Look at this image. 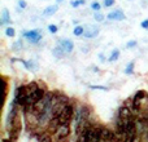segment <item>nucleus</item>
<instances>
[{"mask_svg": "<svg viewBox=\"0 0 148 142\" xmlns=\"http://www.w3.org/2000/svg\"><path fill=\"white\" fill-rule=\"evenodd\" d=\"M18 110H20V106L13 101L7 118V124H5L8 133H9V141H16L22 131V123H21V116Z\"/></svg>", "mask_w": 148, "mask_h": 142, "instance_id": "1", "label": "nucleus"}, {"mask_svg": "<svg viewBox=\"0 0 148 142\" xmlns=\"http://www.w3.org/2000/svg\"><path fill=\"white\" fill-rule=\"evenodd\" d=\"M91 124V109L87 105H81L74 115V133L79 136Z\"/></svg>", "mask_w": 148, "mask_h": 142, "instance_id": "2", "label": "nucleus"}, {"mask_svg": "<svg viewBox=\"0 0 148 142\" xmlns=\"http://www.w3.org/2000/svg\"><path fill=\"white\" fill-rule=\"evenodd\" d=\"M100 131L101 127L96 124H91L86 131L81 133L79 136H77L78 141H88V142H100Z\"/></svg>", "mask_w": 148, "mask_h": 142, "instance_id": "3", "label": "nucleus"}, {"mask_svg": "<svg viewBox=\"0 0 148 142\" xmlns=\"http://www.w3.org/2000/svg\"><path fill=\"white\" fill-rule=\"evenodd\" d=\"M69 136H70V123H64V124H60L56 128V131L53 133V140L64 141Z\"/></svg>", "mask_w": 148, "mask_h": 142, "instance_id": "4", "label": "nucleus"}, {"mask_svg": "<svg viewBox=\"0 0 148 142\" xmlns=\"http://www.w3.org/2000/svg\"><path fill=\"white\" fill-rule=\"evenodd\" d=\"M26 98H27L26 85H18L14 91V98H13V101H14L20 107H23L26 103Z\"/></svg>", "mask_w": 148, "mask_h": 142, "instance_id": "5", "label": "nucleus"}, {"mask_svg": "<svg viewBox=\"0 0 148 142\" xmlns=\"http://www.w3.org/2000/svg\"><path fill=\"white\" fill-rule=\"evenodd\" d=\"M23 38L27 39V41L31 44H38L42 40L43 35L40 34L39 30H30V31H25L23 32Z\"/></svg>", "mask_w": 148, "mask_h": 142, "instance_id": "6", "label": "nucleus"}, {"mask_svg": "<svg viewBox=\"0 0 148 142\" xmlns=\"http://www.w3.org/2000/svg\"><path fill=\"white\" fill-rule=\"evenodd\" d=\"M116 140H118L117 132H113V131L108 129V128L101 127V131H100V142H104V141H116Z\"/></svg>", "mask_w": 148, "mask_h": 142, "instance_id": "7", "label": "nucleus"}, {"mask_svg": "<svg viewBox=\"0 0 148 142\" xmlns=\"http://www.w3.org/2000/svg\"><path fill=\"white\" fill-rule=\"evenodd\" d=\"M100 32V28L97 26H92V25H87L84 26V32L83 36L87 39H92V38H96Z\"/></svg>", "mask_w": 148, "mask_h": 142, "instance_id": "8", "label": "nucleus"}, {"mask_svg": "<svg viewBox=\"0 0 148 142\" xmlns=\"http://www.w3.org/2000/svg\"><path fill=\"white\" fill-rule=\"evenodd\" d=\"M107 18L109 21H123L126 18V16L121 9H116V10H113V12H110L109 14L107 16Z\"/></svg>", "mask_w": 148, "mask_h": 142, "instance_id": "9", "label": "nucleus"}, {"mask_svg": "<svg viewBox=\"0 0 148 142\" xmlns=\"http://www.w3.org/2000/svg\"><path fill=\"white\" fill-rule=\"evenodd\" d=\"M59 44L64 48V51L66 52V53H72L73 49H74V44L72 40H69V39H62V40L59 41Z\"/></svg>", "mask_w": 148, "mask_h": 142, "instance_id": "10", "label": "nucleus"}, {"mask_svg": "<svg viewBox=\"0 0 148 142\" xmlns=\"http://www.w3.org/2000/svg\"><path fill=\"white\" fill-rule=\"evenodd\" d=\"M59 10V7H57V4H55V5H49V7H47V8H44V10L42 12V14L43 16H46V17H49V16H53L55 13Z\"/></svg>", "mask_w": 148, "mask_h": 142, "instance_id": "11", "label": "nucleus"}, {"mask_svg": "<svg viewBox=\"0 0 148 142\" xmlns=\"http://www.w3.org/2000/svg\"><path fill=\"white\" fill-rule=\"evenodd\" d=\"M0 23H1L3 26L10 23V14L7 8H3V10H1V20H0Z\"/></svg>", "mask_w": 148, "mask_h": 142, "instance_id": "12", "label": "nucleus"}, {"mask_svg": "<svg viewBox=\"0 0 148 142\" xmlns=\"http://www.w3.org/2000/svg\"><path fill=\"white\" fill-rule=\"evenodd\" d=\"M65 53H66V52L64 51V48H62V47L60 45V44L53 49V51H52V54H53V56L56 57V58H62Z\"/></svg>", "mask_w": 148, "mask_h": 142, "instance_id": "13", "label": "nucleus"}, {"mask_svg": "<svg viewBox=\"0 0 148 142\" xmlns=\"http://www.w3.org/2000/svg\"><path fill=\"white\" fill-rule=\"evenodd\" d=\"M118 58H120V51H118V49H114V51L110 53V56H109V58H108V61H109V62H116Z\"/></svg>", "mask_w": 148, "mask_h": 142, "instance_id": "14", "label": "nucleus"}, {"mask_svg": "<svg viewBox=\"0 0 148 142\" xmlns=\"http://www.w3.org/2000/svg\"><path fill=\"white\" fill-rule=\"evenodd\" d=\"M83 32H84V27H83V26H75V27L73 28V34L75 36L83 35Z\"/></svg>", "mask_w": 148, "mask_h": 142, "instance_id": "15", "label": "nucleus"}, {"mask_svg": "<svg viewBox=\"0 0 148 142\" xmlns=\"http://www.w3.org/2000/svg\"><path fill=\"white\" fill-rule=\"evenodd\" d=\"M5 35H7L8 38H14V35H16V30L12 27V26H9V27L5 28Z\"/></svg>", "mask_w": 148, "mask_h": 142, "instance_id": "16", "label": "nucleus"}, {"mask_svg": "<svg viewBox=\"0 0 148 142\" xmlns=\"http://www.w3.org/2000/svg\"><path fill=\"white\" fill-rule=\"evenodd\" d=\"M84 3H86V0H72L70 5H72L73 8H78L79 5H84Z\"/></svg>", "mask_w": 148, "mask_h": 142, "instance_id": "17", "label": "nucleus"}, {"mask_svg": "<svg viewBox=\"0 0 148 142\" xmlns=\"http://www.w3.org/2000/svg\"><path fill=\"white\" fill-rule=\"evenodd\" d=\"M133 72H134V62H130V64H127V66H126L125 74H127V75H131Z\"/></svg>", "mask_w": 148, "mask_h": 142, "instance_id": "18", "label": "nucleus"}, {"mask_svg": "<svg viewBox=\"0 0 148 142\" xmlns=\"http://www.w3.org/2000/svg\"><path fill=\"white\" fill-rule=\"evenodd\" d=\"M91 9L95 10V12H99V10L101 9V4H100L99 1H92L91 3Z\"/></svg>", "mask_w": 148, "mask_h": 142, "instance_id": "19", "label": "nucleus"}, {"mask_svg": "<svg viewBox=\"0 0 148 142\" xmlns=\"http://www.w3.org/2000/svg\"><path fill=\"white\" fill-rule=\"evenodd\" d=\"M90 89H99V91H109V88L108 87H104V85H88Z\"/></svg>", "mask_w": 148, "mask_h": 142, "instance_id": "20", "label": "nucleus"}, {"mask_svg": "<svg viewBox=\"0 0 148 142\" xmlns=\"http://www.w3.org/2000/svg\"><path fill=\"white\" fill-rule=\"evenodd\" d=\"M94 18H95V21H97V22H101V21L104 20V14H101L100 12H96L94 14Z\"/></svg>", "mask_w": 148, "mask_h": 142, "instance_id": "21", "label": "nucleus"}, {"mask_svg": "<svg viewBox=\"0 0 148 142\" xmlns=\"http://www.w3.org/2000/svg\"><path fill=\"white\" fill-rule=\"evenodd\" d=\"M48 31L51 34H56L57 31H59V28H57L56 25H48Z\"/></svg>", "mask_w": 148, "mask_h": 142, "instance_id": "22", "label": "nucleus"}, {"mask_svg": "<svg viewBox=\"0 0 148 142\" xmlns=\"http://www.w3.org/2000/svg\"><path fill=\"white\" fill-rule=\"evenodd\" d=\"M21 48H22V40H18L17 43L13 44V51H18Z\"/></svg>", "mask_w": 148, "mask_h": 142, "instance_id": "23", "label": "nucleus"}, {"mask_svg": "<svg viewBox=\"0 0 148 142\" xmlns=\"http://www.w3.org/2000/svg\"><path fill=\"white\" fill-rule=\"evenodd\" d=\"M114 1L116 0H104V7L105 8L112 7V5H114Z\"/></svg>", "mask_w": 148, "mask_h": 142, "instance_id": "24", "label": "nucleus"}, {"mask_svg": "<svg viewBox=\"0 0 148 142\" xmlns=\"http://www.w3.org/2000/svg\"><path fill=\"white\" fill-rule=\"evenodd\" d=\"M18 7H20L21 9H25V8L27 7V3H26L25 0H18Z\"/></svg>", "mask_w": 148, "mask_h": 142, "instance_id": "25", "label": "nucleus"}, {"mask_svg": "<svg viewBox=\"0 0 148 142\" xmlns=\"http://www.w3.org/2000/svg\"><path fill=\"white\" fill-rule=\"evenodd\" d=\"M136 41L135 40H131V41H129L127 44H126V48H134V47H136Z\"/></svg>", "mask_w": 148, "mask_h": 142, "instance_id": "26", "label": "nucleus"}, {"mask_svg": "<svg viewBox=\"0 0 148 142\" xmlns=\"http://www.w3.org/2000/svg\"><path fill=\"white\" fill-rule=\"evenodd\" d=\"M140 27L144 28V30H147V28H148V18H147V20H144V21H142Z\"/></svg>", "mask_w": 148, "mask_h": 142, "instance_id": "27", "label": "nucleus"}, {"mask_svg": "<svg viewBox=\"0 0 148 142\" xmlns=\"http://www.w3.org/2000/svg\"><path fill=\"white\" fill-rule=\"evenodd\" d=\"M99 61L100 62H104V61H107V58H105V56L103 53H99Z\"/></svg>", "mask_w": 148, "mask_h": 142, "instance_id": "28", "label": "nucleus"}, {"mask_svg": "<svg viewBox=\"0 0 148 142\" xmlns=\"http://www.w3.org/2000/svg\"><path fill=\"white\" fill-rule=\"evenodd\" d=\"M92 70H94V71H95V72H97V71H99V69H97V67H96V66H94V67H92Z\"/></svg>", "mask_w": 148, "mask_h": 142, "instance_id": "29", "label": "nucleus"}, {"mask_svg": "<svg viewBox=\"0 0 148 142\" xmlns=\"http://www.w3.org/2000/svg\"><path fill=\"white\" fill-rule=\"evenodd\" d=\"M56 1H57V3H59V4H60V3H62V1H64V0H56Z\"/></svg>", "mask_w": 148, "mask_h": 142, "instance_id": "30", "label": "nucleus"}]
</instances>
